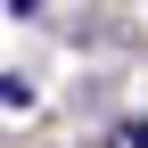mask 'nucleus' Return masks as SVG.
<instances>
[{"instance_id":"f257e3e1","label":"nucleus","mask_w":148,"mask_h":148,"mask_svg":"<svg viewBox=\"0 0 148 148\" xmlns=\"http://www.w3.org/2000/svg\"><path fill=\"white\" fill-rule=\"evenodd\" d=\"M123 148H148V132H140V123H132V132H123Z\"/></svg>"}]
</instances>
